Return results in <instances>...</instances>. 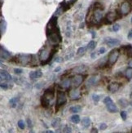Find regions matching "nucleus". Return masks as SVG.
<instances>
[{"label": "nucleus", "mask_w": 132, "mask_h": 133, "mask_svg": "<svg viewBox=\"0 0 132 133\" xmlns=\"http://www.w3.org/2000/svg\"><path fill=\"white\" fill-rule=\"evenodd\" d=\"M131 10H132V5L128 1L123 2L120 7V13L122 16L128 15L131 12Z\"/></svg>", "instance_id": "423d86ee"}, {"label": "nucleus", "mask_w": 132, "mask_h": 133, "mask_svg": "<svg viewBox=\"0 0 132 133\" xmlns=\"http://www.w3.org/2000/svg\"><path fill=\"white\" fill-rule=\"evenodd\" d=\"M91 133H99V132H98V130H97V128H95V127H93L92 129H91Z\"/></svg>", "instance_id": "79ce46f5"}, {"label": "nucleus", "mask_w": 132, "mask_h": 133, "mask_svg": "<svg viewBox=\"0 0 132 133\" xmlns=\"http://www.w3.org/2000/svg\"><path fill=\"white\" fill-rule=\"evenodd\" d=\"M54 98V90L48 88L44 92L43 96H42V105L44 107H47L50 105V102Z\"/></svg>", "instance_id": "f03ea898"}, {"label": "nucleus", "mask_w": 132, "mask_h": 133, "mask_svg": "<svg viewBox=\"0 0 132 133\" xmlns=\"http://www.w3.org/2000/svg\"><path fill=\"white\" fill-rule=\"evenodd\" d=\"M104 43H106L109 47H113L116 46H118L121 42L119 39H113V38H106L104 39Z\"/></svg>", "instance_id": "9d476101"}, {"label": "nucleus", "mask_w": 132, "mask_h": 133, "mask_svg": "<svg viewBox=\"0 0 132 133\" xmlns=\"http://www.w3.org/2000/svg\"><path fill=\"white\" fill-rule=\"evenodd\" d=\"M120 87H121L120 83L113 82V83H111L108 86V90L110 92H112V93H115L116 91H117L118 90H119Z\"/></svg>", "instance_id": "4468645a"}, {"label": "nucleus", "mask_w": 132, "mask_h": 133, "mask_svg": "<svg viewBox=\"0 0 132 133\" xmlns=\"http://www.w3.org/2000/svg\"><path fill=\"white\" fill-rule=\"evenodd\" d=\"M0 54H1V59L3 60H8L11 58V53L8 51H7L5 48H3V46H1V50H0Z\"/></svg>", "instance_id": "2eb2a0df"}, {"label": "nucleus", "mask_w": 132, "mask_h": 133, "mask_svg": "<svg viewBox=\"0 0 132 133\" xmlns=\"http://www.w3.org/2000/svg\"><path fill=\"white\" fill-rule=\"evenodd\" d=\"M60 70V67H57V68H55V72H59Z\"/></svg>", "instance_id": "a18cd8bd"}, {"label": "nucleus", "mask_w": 132, "mask_h": 133, "mask_svg": "<svg viewBox=\"0 0 132 133\" xmlns=\"http://www.w3.org/2000/svg\"><path fill=\"white\" fill-rule=\"evenodd\" d=\"M86 70V66H85V65H79V66L76 67V68H74V69H73V71L78 74H82Z\"/></svg>", "instance_id": "6ab92c4d"}, {"label": "nucleus", "mask_w": 132, "mask_h": 133, "mask_svg": "<svg viewBox=\"0 0 132 133\" xmlns=\"http://www.w3.org/2000/svg\"><path fill=\"white\" fill-rule=\"evenodd\" d=\"M87 48L89 49V50H91V51H93L94 49L95 48V47H96V42L95 41H93V40H91V41L89 42V43L87 44Z\"/></svg>", "instance_id": "bb28decb"}, {"label": "nucleus", "mask_w": 132, "mask_h": 133, "mask_svg": "<svg viewBox=\"0 0 132 133\" xmlns=\"http://www.w3.org/2000/svg\"><path fill=\"white\" fill-rule=\"evenodd\" d=\"M99 80H100L99 75H93V76H91V78H88V80H87V82H86V85L88 87H92L99 82Z\"/></svg>", "instance_id": "ddd939ff"}, {"label": "nucleus", "mask_w": 132, "mask_h": 133, "mask_svg": "<svg viewBox=\"0 0 132 133\" xmlns=\"http://www.w3.org/2000/svg\"><path fill=\"white\" fill-rule=\"evenodd\" d=\"M121 117H122V118L123 119V120H126V118H127V114L126 111H122L121 112Z\"/></svg>", "instance_id": "e433bc0d"}, {"label": "nucleus", "mask_w": 132, "mask_h": 133, "mask_svg": "<svg viewBox=\"0 0 132 133\" xmlns=\"http://www.w3.org/2000/svg\"><path fill=\"white\" fill-rule=\"evenodd\" d=\"M119 30H120V25L118 24H114L113 27H112V30H113V32H117Z\"/></svg>", "instance_id": "7c9ffc66"}, {"label": "nucleus", "mask_w": 132, "mask_h": 133, "mask_svg": "<svg viewBox=\"0 0 132 133\" xmlns=\"http://www.w3.org/2000/svg\"><path fill=\"white\" fill-rule=\"evenodd\" d=\"M131 97L132 98V93H131Z\"/></svg>", "instance_id": "8fccbe9b"}, {"label": "nucleus", "mask_w": 132, "mask_h": 133, "mask_svg": "<svg viewBox=\"0 0 132 133\" xmlns=\"http://www.w3.org/2000/svg\"><path fill=\"white\" fill-rule=\"evenodd\" d=\"M92 99H93V100L95 101V103H97V102H99V100H100V96L99 95H97V94H93L92 95Z\"/></svg>", "instance_id": "72a5a7b5"}, {"label": "nucleus", "mask_w": 132, "mask_h": 133, "mask_svg": "<svg viewBox=\"0 0 132 133\" xmlns=\"http://www.w3.org/2000/svg\"><path fill=\"white\" fill-rule=\"evenodd\" d=\"M67 98L64 92L59 91L57 92V99H56V109H59L60 106L64 105L66 103Z\"/></svg>", "instance_id": "0eeeda50"}, {"label": "nucleus", "mask_w": 132, "mask_h": 133, "mask_svg": "<svg viewBox=\"0 0 132 133\" xmlns=\"http://www.w3.org/2000/svg\"><path fill=\"white\" fill-rule=\"evenodd\" d=\"M46 133H54V132L52 131H47V132H46Z\"/></svg>", "instance_id": "49530a36"}, {"label": "nucleus", "mask_w": 132, "mask_h": 133, "mask_svg": "<svg viewBox=\"0 0 132 133\" xmlns=\"http://www.w3.org/2000/svg\"><path fill=\"white\" fill-rule=\"evenodd\" d=\"M131 24H132V17H131Z\"/></svg>", "instance_id": "09e8293b"}, {"label": "nucleus", "mask_w": 132, "mask_h": 133, "mask_svg": "<svg viewBox=\"0 0 132 133\" xmlns=\"http://www.w3.org/2000/svg\"><path fill=\"white\" fill-rule=\"evenodd\" d=\"M0 78H1V82H11L12 80V78L11 74L7 72L6 70H1L0 73Z\"/></svg>", "instance_id": "f8f14e48"}, {"label": "nucleus", "mask_w": 132, "mask_h": 133, "mask_svg": "<svg viewBox=\"0 0 132 133\" xmlns=\"http://www.w3.org/2000/svg\"><path fill=\"white\" fill-rule=\"evenodd\" d=\"M126 77L127 79H131L132 78V68L131 67H129V68L126 69Z\"/></svg>", "instance_id": "cd10ccee"}, {"label": "nucleus", "mask_w": 132, "mask_h": 133, "mask_svg": "<svg viewBox=\"0 0 132 133\" xmlns=\"http://www.w3.org/2000/svg\"><path fill=\"white\" fill-rule=\"evenodd\" d=\"M7 29V22L3 20L1 21V24H0V30H1V35H3L6 31Z\"/></svg>", "instance_id": "5701e85b"}, {"label": "nucleus", "mask_w": 132, "mask_h": 133, "mask_svg": "<svg viewBox=\"0 0 132 133\" xmlns=\"http://www.w3.org/2000/svg\"><path fill=\"white\" fill-rule=\"evenodd\" d=\"M82 125L84 127H88L89 126L91 125V119L89 118H87V117H86V118H83L82 120Z\"/></svg>", "instance_id": "aec40b11"}, {"label": "nucleus", "mask_w": 132, "mask_h": 133, "mask_svg": "<svg viewBox=\"0 0 132 133\" xmlns=\"http://www.w3.org/2000/svg\"><path fill=\"white\" fill-rule=\"evenodd\" d=\"M1 2H2V3H3V0H1Z\"/></svg>", "instance_id": "603ef678"}, {"label": "nucleus", "mask_w": 132, "mask_h": 133, "mask_svg": "<svg viewBox=\"0 0 132 133\" xmlns=\"http://www.w3.org/2000/svg\"><path fill=\"white\" fill-rule=\"evenodd\" d=\"M106 106H107V109H108L110 113H117V112H118V109H117V105L113 103V101H112V102L108 104V105H106Z\"/></svg>", "instance_id": "a211bd4d"}, {"label": "nucleus", "mask_w": 132, "mask_h": 133, "mask_svg": "<svg viewBox=\"0 0 132 133\" xmlns=\"http://www.w3.org/2000/svg\"><path fill=\"white\" fill-rule=\"evenodd\" d=\"M123 48H125V51H126L127 56H128L129 57H132V47L131 45L123 47Z\"/></svg>", "instance_id": "393cba45"}, {"label": "nucleus", "mask_w": 132, "mask_h": 133, "mask_svg": "<svg viewBox=\"0 0 132 133\" xmlns=\"http://www.w3.org/2000/svg\"><path fill=\"white\" fill-rule=\"evenodd\" d=\"M131 105H132V102H131Z\"/></svg>", "instance_id": "3c124183"}, {"label": "nucleus", "mask_w": 132, "mask_h": 133, "mask_svg": "<svg viewBox=\"0 0 132 133\" xmlns=\"http://www.w3.org/2000/svg\"><path fill=\"white\" fill-rule=\"evenodd\" d=\"M103 8H95V10H94L93 12V18L94 21H95L96 23H99L102 21L103 19Z\"/></svg>", "instance_id": "6e6552de"}, {"label": "nucleus", "mask_w": 132, "mask_h": 133, "mask_svg": "<svg viewBox=\"0 0 132 133\" xmlns=\"http://www.w3.org/2000/svg\"><path fill=\"white\" fill-rule=\"evenodd\" d=\"M71 121L73 122V123H78L80 122V117L79 115H78V114H74V115H73L71 117Z\"/></svg>", "instance_id": "c85d7f7f"}, {"label": "nucleus", "mask_w": 132, "mask_h": 133, "mask_svg": "<svg viewBox=\"0 0 132 133\" xmlns=\"http://www.w3.org/2000/svg\"><path fill=\"white\" fill-rule=\"evenodd\" d=\"M60 118H55L54 120L52 121V127H55V128H56L59 127V125H60Z\"/></svg>", "instance_id": "c756f323"}, {"label": "nucleus", "mask_w": 132, "mask_h": 133, "mask_svg": "<svg viewBox=\"0 0 132 133\" xmlns=\"http://www.w3.org/2000/svg\"><path fill=\"white\" fill-rule=\"evenodd\" d=\"M113 101V100L109 97V96H107V97H105L104 99V103L105 104V105H108V104H109L110 102H112Z\"/></svg>", "instance_id": "c9c22d12"}, {"label": "nucleus", "mask_w": 132, "mask_h": 133, "mask_svg": "<svg viewBox=\"0 0 132 133\" xmlns=\"http://www.w3.org/2000/svg\"><path fill=\"white\" fill-rule=\"evenodd\" d=\"M42 76V72L40 70V69H38V70L35 71H32L30 73V78L31 79H36V78H39Z\"/></svg>", "instance_id": "dca6fc26"}, {"label": "nucleus", "mask_w": 132, "mask_h": 133, "mask_svg": "<svg viewBox=\"0 0 132 133\" xmlns=\"http://www.w3.org/2000/svg\"><path fill=\"white\" fill-rule=\"evenodd\" d=\"M22 72H23V70H22L21 69H14V73H15V74H21Z\"/></svg>", "instance_id": "58836bf2"}, {"label": "nucleus", "mask_w": 132, "mask_h": 133, "mask_svg": "<svg viewBox=\"0 0 132 133\" xmlns=\"http://www.w3.org/2000/svg\"><path fill=\"white\" fill-rule=\"evenodd\" d=\"M128 65H129V67H131V68H132V60H130L129 63H128Z\"/></svg>", "instance_id": "c03bdc74"}, {"label": "nucleus", "mask_w": 132, "mask_h": 133, "mask_svg": "<svg viewBox=\"0 0 132 133\" xmlns=\"http://www.w3.org/2000/svg\"><path fill=\"white\" fill-rule=\"evenodd\" d=\"M118 104L120 105V106L121 107H122V108H126L128 106V100H126V99H120L119 100H118Z\"/></svg>", "instance_id": "b1692460"}, {"label": "nucleus", "mask_w": 132, "mask_h": 133, "mask_svg": "<svg viewBox=\"0 0 132 133\" xmlns=\"http://www.w3.org/2000/svg\"><path fill=\"white\" fill-rule=\"evenodd\" d=\"M105 51H106L105 47H100V48L99 49V51H98V52H99V55H102V54L105 53Z\"/></svg>", "instance_id": "4c0bfd02"}, {"label": "nucleus", "mask_w": 132, "mask_h": 133, "mask_svg": "<svg viewBox=\"0 0 132 133\" xmlns=\"http://www.w3.org/2000/svg\"><path fill=\"white\" fill-rule=\"evenodd\" d=\"M27 121H28V126H29V127H32V123H31V121L30 120V119H28Z\"/></svg>", "instance_id": "37998d69"}, {"label": "nucleus", "mask_w": 132, "mask_h": 133, "mask_svg": "<svg viewBox=\"0 0 132 133\" xmlns=\"http://www.w3.org/2000/svg\"><path fill=\"white\" fill-rule=\"evenodd\" d=\"M18 127L21 128V130H24L25 127V124H24V122L23 120H19L18 122Z\"/></svg>", "instance_id": "2f4dec72"}, {"label": "nucleus", "mask_w": 132, "mask_h": 133, "mask_svg": "<svg viewBox=\"0 0 132 133\" xmlns=\"http://www.w3.org/2000/svg\"><path fill=\"white\" fill-rule=\"evenodd\" d=\"M72 84V78H64L60 82V87L63 88H69Z\"/></svg>", "instance_id": "f3484780"}, {"label": "nucleus", "mask_w": 132, "mask_h": 133, "mask_svg": "<svg viewBox=\"0 0 132 133\" xmlns=\"http://www.w3.org/2000/svg\"><path fill=\"white\" fill-rule=\"evenodd\" d=\"M30 133H34V132H33V130H30Z\"/></svg>", "instance_id": "de8ad7c7"}, {"label": "nucleus", "mask_w": 132, "mask_h": 133, "mask_svg": "<svg viewBox=\"0 0 132 133\" xmlns=\"http://www.w3.org/2000/svg\"><path fill=\"white\" fill-rule=\"evenodd\" d=\"M120 17V16L117 14V12H110L109 13H107V15L105 16L104 21V24H112L113 22H114L116 20H117Z\"/></svg>", "instance_id": "39448f33"}, {"label": "nucleus", "mask_w": 132, "mask_h": 133, "mask_svg": "<svg viewBox=\"0 0 132 133\" xmlns=\"http://www.w3.org/2000/svg\"><path fill=\"white\" fill-rule=\"evenodd\" d=\"M47 36L48 41L53 45H57L61 42V36L57 27V17H52L47 25Z\"/></svg>", "instance_id": "f257e3e1"}, {"label": "nucleus", "mask_w": 132, "mask_h": 133, "mask_svg": "<svg viewBox=\"0 0 132 133\" xmlns=\"http://www.w3.org/2000/svg\"><path fill=\"white\" fill-rule=\"evenodd\" d=\"M63 132L64 133H71L72 132V128L69 127V126H65L63 129Z\"/></svg>", "instance_id": "473e14b6"}, {"label": "nucleus", "mask_w": 132, "mask_h": 133, "mask_svg": "<svg viewBox=\"0 0 132 133\" xmlns=\"http://www.w3.org/2000/svg\"><path fill=\"white\" fill-rule=\"evenodd\" d=\"M1 88L3 90H8V84L7 83H3V82H1Z\"/></svg>", "instance_id": "f704fd0d"}, {"label": "nucleus", "mask_w": 132, "mask_h": 133, "mask_svg": "<svg viewBox=\"0 0 132 133\" xmlns=\"http://www.w3.org/2000/svg\"><path fill=\"white\" fill-rule=\"evenodd\" d=\"M15 59L16 63H19V64L21 65H27L28 63L31 62V59H32V56L31 55H26V54H21L18 56H16Z\"/></svg>", "instance_id": "20e7f679"}, {"label": "nucleus", "mask_w": 132, "mask_h": 133, "mask_svg": "<svg viewBox=\"0 0 132 133\" xmlns=\"http://www.w3.org/2000/svg\"><path fill=\"white\" fill-rule=\"evenodd\" d=\"M127 38H128V39H132V29L129 31L128 36H127Z\"/></svg>", "instance_id": "a19ab883"}, {"label": "nucleus", "mask_w": 132, "mask_h": 133, "mask_svg": "<svg viewBox=\"0 0 132 133\" xmlns=\"http://www.w3.org/2000/svg\"><path fill=\"white\" fill-rule=\"evenodd\" d=\"M107 127H108V126H107V124H105V123H102V124L100 125V130H102V131L105 130V129H106Z\"/></svg>", "instance_id": "ea45409f"}, {"label": "nucleus", "mask_w": 132, "mask_h": 133, "mask_svg": "<svg viewBox=\"0 0 132 133\" xmlns=\"http://www.w3.org/2000/svg\"><path fill=\"white\" fill-rule=\"evenodd\" d=\"M82 110V107L80 105H74V106H72L69 108V111L71 113H73V114H77V113H79Z\"/></svg>", "instance_id": "412c9836"}, {"label": "nucleus", "mask_w": 132, "mask_h": 133, "mask_svg": "<svg viewBox=\"0 0 132 133\" xmlns=\"http://www.w3.org/2000/svg\"><path fill=\"white\" fill-rule=\"evenodd\" d=\"M87 47H79L77 51V55L78 56H83L85 53L87 51Z\"/></svg>", "instance_id": "4be33fe9"}, {"label": "nucleus", "mask_w": 132, "mask_h": 133, "mask_svg": "<svg viewBox=\"0 0 132 133\" xmlns=\"http://www.w3.org/2000/svg\"><path fill=\"white\" fill-rule=\"evenodd\" d=\"M18 100L19 99L17 97H14V98H12L9 101V104H10V106L12 108H15L16 106L17 103H18Z\"/></svg>", "instance_id": "a878e982"}, {"label": "nucleus", "mask_w": 132, "mask_h": 133, "mask_svg": "<svg viewBox=\"0 0 132 133\" xmlns=\"http://www.w3.org/2000/svg\"><path fill=\"white\" fill-rule=\"evenodd\" d=\"M84 77L81 74H77V75L73 76L72 78V84L73 85V87H78L82 84V83L83 82Z\"/></svg>", "instance_id": "1a4fd4ad"}, {"label": "nucleus", "mask_w": 132, "mask_h": 133, "mask_svg": "<svg viewBox=\"0 0 132 133\" xmlns=\"http://www.w3.org/2000/svg\"><path fill=\"white\" fill-rule=\"evenodd\" d=\"M69 97L71 100H78L81 97V91L77 88H73L71 89L69 91Z\"/></svg>", "instance_id": "9b49d317"}, {"label": "nucleus", "mask_w": 132, "mask_h": 133, "mask_svg": "<svg viewBox=\"0 0 132 133\" xmlns=\"http://www.w3.org/2000/svg\"><path fill=\"white\" fill-rule=\"evenodd\" d=\"M120 51L118 49H113L109 52L108 56V63L109 65H113L117 62V60L119 57Z\"/></svg>", "instance_id": "7ed1b4c3"}]
</instances>
